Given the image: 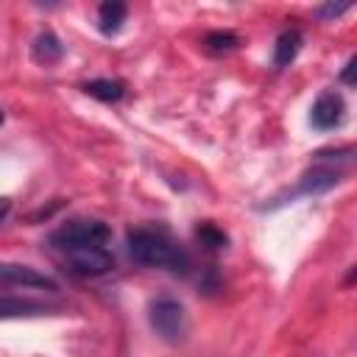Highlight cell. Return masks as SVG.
I'll use <instances>...</instances> for the list:
<instances>
[{
	"instance_id": "5",
	"label": "cell",
	"mask_w": 357,
	"mask_h": 357,
	"mask_svg": "<svg viewBox=\"0 0 357 357\" xmlns=\"http://www.w3.org/2000/svg\"><path fill=\"white\" fill-rule=\"evenodd\" d=\"M0 282H3V290L20 284L22 290H45V293H56L59 290V282L47 273H39L36 268L31 265H17V262H6L0 268Z\"/></svg>"
},
{
	"instance_id": "9",
	"label": "cell",
	"mask_w": 357,
	"mask_h": 357,
	"mask_svg": "<svg viewBox=\"0 0 357 357\" xmlns=\"http://www.w3.org/2000/svg\"><path fill=\"white\" fill-rule=\"evenodd\" d=\"M126 14H128V8H126V3H120V0L100 3V8H98V31H100L103 36L117 33V31L123 28V22H126Z\"/></svg>"
},
{
	"instance_id": "10",
	"label": "cell",
	"mask_w": 357,
	"mask_h": 357,
	"mask_svg": "<svg viewBox=\"0 0 357 357\" xmlns=\"http://www.w3.org/2000/svg\"><path fill=\"white\" fill-rule=\"evenodd\" d=\"M84 92L103 103H117L126 95V84L120 78H92L84 84Z\"/></svg>"
},
{
	"instance_id": "1",
	"label": "cell",
	"mask_w": 357,
	"mask_h": 357,
	"mask_svg": "<svg viewBox=\"0 0 357 357\" xmlns=\"http://www.w3.org/2000/svg\"><path fill=\"white\" fill-rule=\"evenodd\" d=\"M128 257L142 268H159L170 273H190L192 259L187 248L165 226H134L126 234Z\"/></svg>"
},
{
	"instance_id": "4",
	"label": "cell",
	"mask_w": 357,
	"mask_h": 357,
	"mask_svg": "<svg viewBox=\"0 0 357 357\" xmlns=\"http://www.w3.org/2000/svg\"><path fill=\"white\" fill-rule=\"evenodd\" d=\"M61 257L70 265V271L84 279H98V276H106L114 271V254L106 245H84V248L67 251Z\"/></svg>"
},
{
	"instance_id": "14",
	"label": "cell",
	"mask_w": 357,
	"mask_h": 357,
	"mask_svg": "<svg viewBox=\"0 0 357 357\" xmlns=\"http://www.w3.org/2000/svg\"><path fill=\"white\" fill-rule=\"evenodd\" d=\"M340 81L349 84V86H357V53L346 61V67L340 70Z\"/></svg>"
},
{
	"instance_id": "3",
	"label": "cell",
	"mask_w": 357,
	"mask_h": 357,
	"mask_svg": "<svg viewBox=\"0 0 357 357\" xmlns=\"http://www.w3.org/2000/svg\"><path fill=\"white\" fill-rule=\"evenodd\" d=\"M148 321L165 343H181L187 335V310L173 296H156L148 307Z\"/></svg>"
},
{
	"instance_id": "2",
	"label": "cell",
	"mask_w": 357,
	"mask_h": 357,
	"mask_svg": "<svg viewBox=\"0 0 357 357\" xmlns=\"http://www.w3.org/2000/svg\"><path fill=\"white\" fill-rule=\"evenodd\" d=\"M112 237V229L98 218H73L50 231L47 245L59 254L84 248V245H106Z\"/></svg>"
},
{
	"instance_id": "7",
	"label": "cell",
	"mask_w": 357,
	"mask_h": 357,
	"mask_svg": "<svg viewBox=\"0 0 357 357\" xmlns=\"http://www.w3.org/2000/svg\"><path fill=\"white\" fill-rule=\"evenodd\" d=\"M301 42H304V36H301L298 28H284V31L276 36V42H273V67H276V70L290 67V64L296 61L298 50H301Z\"/></svg>"
},
{
	"instance_id": "15",
	"label": "cell",
	"mask_w": 357,
	"mask_h": 357,
	"mask_svg": "<svg viewBox=\"0 0 357 357\" xmlns=\"http://www.w3.org/2000/svg\"><path fill=\"white\" fill-rule=\"evenodd\" d=\"M343 284H357V262L346 271V276H343Z\"/></svg>"
},
{
	"instance_id": "12",
	"label": "cell",
	"mask_w": 357,
	"mask_h": 357,
	"mask_svg": "<svg viewBox=\"0 0 357 357\" xmlns=\"http://www.w3.org/2000/svg\"><path fill=\"white\" fill-rule=\"evenodd\" d=\"M204 45H206L209 53H229V50H234L240 45V39L231 31H212V33H206Z\"/></svg>"
},
{
	"instance_id": "8",
	"label": "cell",
	"mask_w": 357,
	"mask_h": 357,
	"mask_svg": "<svg viewBox=\"0 0 357 357\" xmlns=\"http://www.w3.org/2000/svg\"><path fill=\"white\" fill-rule=\"evenodd\" d=\"M31 56H33V61L47 67V64H56L64 56V45L59 42V36L53 31H42L31 45Z\"/></svg>"
},
{
	"instance_id": "6",
	"label": "cell",
	"mask_w": 357,
	"mask_h": 357,
	"mask_svg": "<svg viewBox=\"0 0 357 357\" xmlns=\"http://www.w3.org/2000/svg\"><path fill=\"white\" fill-rule=\"evenodd\" d=\"M343 114H346V100H343V95L335 92V89H324V92L315 98L312 109H310V123H312V128H318V131H329V128H337V126L343 123Z\"/></svg>"
},
{
	"instance_id": "11",
	"label": "cell",
	"mask_w": 357,
	"mask_h": 357,
	"mask_svg": "<svg viewBox=\"0 0 357 357\" xmlns=\"http://www.w3.org/2000/svg\"><path fill=\"white\" fill-rule=\"evenodd\" d=\"M195 237H198V240H201V245H204V248H209V251H220V248H226V243H229L226 231H223V229H218L215 223H201V226L195 229Z\"/></svg>"
},
{
	"instance_id": "13",
	"label": "cell",
	"mask_w": 357,
	"mask_h": 357,
	"mask_svg": "<svg viewBox=\"0 0 357 357\" xmlns=\"http://www.w3.org/2000/svg\"><path fill=\"white\" fill-rule=\"evenodd\" d=\"M349 8H351L349 3H324V6L315 8V17H318V20H335V17L346 14Z\"/></svg>"
}]
</instances>
